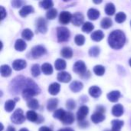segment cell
I'll return each mask as SVG.
<instances>
[{
  "label": "cell",
  "mask_w": 131,
  "mask_h": 131,
  "mask_svg": "<svg viewBox=\"0 0 131 131\" xmlns=\"http://www.w3.org/2000/svg\"><path fill=\"white\" fill-rule=\"evenodd\" d=\"M89 94L91 97L97 98L98 97L101 96V90L100 88L97 87V86H92L91 88H90L89 89Z\"/></svg>",
  "instance_id": "ffe728a7"
},
{
  "label": "cell",
  "mask_w": 131,
  "mask_h": 131,
  "mask_svg": "<svg viewBox=\"0 0 131 131\" xmlns=\"http://www.w3.org/2000/svg\"><path fill=\"white\" fill-rule=\"evenodd\" d=\"M15 107V100H9L7 101L5 104V110L7 112H11L14 110Z\"/></svg>",
  "instance_id": "4dcf8cb0"
},
{
  "label": "cell",
  "mask_w": 131,
  "mask_h": 131,
  "mask_svg": "<svg viewBox=\"0 0 131 131\" xmlns=\"http://www.w3.org/2000/svg\"><path fill=\"white\" fill-rule=\"evenodd\" d=\"M94 3H96V4H99V3H101L102 2H101V1H99V2H96V1H94Z\"/></svg>",
  "instance_id": "11a10c76"
},
{
  "label": "cell",
  "mask_w": 131,
  "mask_h": 131,
  "mask_svg": "<svg viewBox=\"0 0 131 131\" xmlns=\"http://www.w3.org/2000/svg\"><path fill=\"white\" fill-rule=\"evenodd\" d=\"M0 12H1V20H3L5 18V17L6 16V11L5 9L4 8L3 6H1L0 7Z\"/></svg>",
  "instance_id": "7dc6e473"
},
{
  "label": "cell",
  "mask_w": 131,
  "mask_h": 131,
  "mask_svg": "<svg viewBox=\"0 0 131 131\" xmlns=\"http://www.w3.org/2000/svg\"><path fill=\"white\" fill-rule=\"evenodd\" d=\"M130 25H131V22H130Z\"/></svg>",
  "instance_id": "680465c9"
},
{
  "label": "cell",
  "mask_w": 131,
  "mask_h": 131,
  "mask_svg": "<svg viewBox=\"0 0 131 131\" xmlns=\"http://www.w3.org/2000/svg\"><path fill=\"white\" fill-rule=\"evenodd\" d=\"M64 114H65V111H64L63 109H58V110H56V111H54L53 116H54V118L58 119V120L61 121V120L62 119L63 116L64 115Z\"/></svg>",
  "instance_id": "7bdbcfd3"
},
{
  "label": "cell",
  "mask_w": 131,
  "mask_h": 131,
  "mask_svg": "<svg viewBox=\"0 0 131 131\" xmlns=\"http://www.w3.org/2000/svg\"><path fill=\"white\" fill-rule=\"evenodd\" d=\"M39 93H40V90H37L32 88H26L22 91L21 94H22L24 100L28 101L31 100V98L34 96H35L36 94H38Z\"/></svg>",
  "instance_id": "5b68a950"
},
{
  "label": "cell",
  "mask_w": 131,
  "mask_h": 131,
  "mask_svg": "<svg viewBox=\"0 0 131 131\" xmlns=\"http://www.w3.org/2000/svg\"><path fill=\"white\" fill-rule=\"evenodd\" d=\"M129 64L130 65V67H131V58L129 60Z\"/></svg>",
  "instance_id": "9f6ffc18"
},
{
  "label": "cell",
  "mask_w": 131,
  "mask_h": 131,
  "mask_svg": "<svg viewBox=\"0 0 131 131\" xmlns=\"http://www.w3.org/2000/svg\"><path fill=\"white\" fill-rule=\"evenodd\" d=\"M126 18H127L126 14L124 13V12H122L117 13V14L116 15V16H115V20H116V21L118 22V23H122V22H124V21L126 20Z\"/></svg>",
  "instance_id": "ab89813d"
},
{
  "label": "cell",
  "mask_w": 131,
  "mask_h": 131,
  "mask_svg": "<svg viewBox=\"0 0 131 131\" xmlns=\"http://www.w3.org/2000/svg\"><path fill=\"white\" fill-rule=\"evenodd\" d=\"M47 52L46 49L45 47H43L42 45H37L35 46L34 48H32V49L30 51V55L31 58H38L40 57H41L42 55L45 54Z\"/></svg>",
  "instance_id": "277c9868"
},
{
  "label": "cell",
  "mask_w": 131,
  "mask_h": 131,
  "mask_svg": "<svg viewBox=\"0 0 131 131\" xmlns=\"http://www.w3.org/2000/svg\"><path fill=\"white\" fill-rule=\"evenodd\" d=\"M88 16L91 20H96L100 16V12L95 8H90L88 12Z\"/></svg>",
  "instance_id": "7402d4cb"
},
{
  "label": "cell",
  "mask_w": 131,
  "mask_h": 131,
  "mask_svg": "<svg viewBox=\"0 0 131 131\" xmlns=\"http://www.w3.org/2000/svg\"><path fill=\"white\" fill-rule=\"evenodd\" d=\"M31 74L35 78L40 74V68L38 64H35L31 67Z\"/></svg>",
  "instance_id": "ee69618b"
},
{
  "label": "cell",
  "mask_w": 131,
  "mask_h": 131,
  "mask_svg": "<svg viewBox=\"0 0 131 131\" xmlns=\"http://www.w3.org/2000/svg\"><path fill=\"white\" fill-rule=\"evenodd\" d=\"M26 66H27L26 61L21 59H17L12 63V68L15 71H21L25 68Z\"/></svg>",
  "instance_id": "8fae6325"
},
{
  "label": "cell",
  "mask_w": 131,
  "mask_h": 131,
  "mask_svg": "<svg viewBox=\"0 0 131 131\" xmlns=\"http://www.w3.org/2000/svg\"><path fill=\"white\" fill-rule=\"evenodd\" d=\"M36 28L39 32L43 33V34L46 33L48 30V25H47L46 20L41 17L38 18V20L36 21Z\"/></svg>",
  "instance_id": "52a82bcc"
},
{
  "label": "cell",
  "mask_w": 131,
  "mask_h": 131,
  "mask_svg": "<svg viewBox=\"0 0 131 131\" xmlns=\"http://www.w3.org/2000/svg\"><path fill=\"white\" fill-rule=\"evenodd\" d=\"M97 112H98V113H101V114H104V113L105 112V108H104V107H101V106H99V107H97Z\"/></svg>",
  "instance_id": "c3c4849f"
},
{
  "label": "cell",
  "mask_w": 131,
  "mask_h": 131,
  "mask_svg": "<svg viewBox=\"0 0 131 131\" xmlns=\"http://www.w3.org/2000/svg\"><path fill=\"white\" fill-rule=\"evenodd\" d=\"M39 131H52L51 129H50L49 127H41L40 129H39Z\"/></svg>",
  "instance_id": "f907efd6"
},
{
  "label": "cell",
  "mask_w": 131,
  "mask_h": 131,
  "mask_svg": "<svg viewBox=\"0 0 131 131\" xmlns=\"http://www.w3.org/2000/svg\"><path fill=\"white\" fill-rule=\"evenodd\" d=\"M21 36H22V38H25V40L30 41V40L32 38V37H33V32H32L30 29L25 28V29L23 30V31H22V33H21Z\"/></svg>",
  "instance_id": "d6a6232c"
},
{
  "label": "cell",
  "mask_w": 131,
  "mask_h": 131,
  "mask_svg": "<svg viewBox=\"0 0 131 131\" xmlns=\"http://www.w3.org/2000/svg\"><path fill=\"white\" fill-rule=\"evenodd\" d=\"M82 88H83V84L80 81H74L70 84V89L74 93L79 92L80 91L82 90Z\"/></svg>",
  "instance_id": "d6986e66"
},
{
  "label": "cell",
  "mask_w": 131,
  "mask_h": 131,
  "mask_svg": "<svg viewBox=\"0 0 131 131\" xmlns=\"http://www.w3.org/2000/svg\"><path fill=\"white\" fill-rule=\"evenodd\" d=\"M126 41L125 34L121 30H115L112 31L108 38L109 45L114 49L121 48Z\"/></svg>",
  "instance_id": "6da1fadb"
},
{
  "label": "cell",
  "mask_w": 131,
  "mask_h": 131,
  "mask_svg": "<svg viewBox=\"0 0 131 131\" xmlns=\"http://www.w3.org/2000/svg\"><path fill=\"white\" fill-rule=\"evenodd\" d=\"M41 71L45 74L50 75L53 73V68H52L51 64H50L48 63H45L41 66Z\"/></svg>",
  "instance_id": "4316f807"
},
{
  "label": "cell",
  "mask_w": 131,
  "mask_h": 131,
  "mask_svg": "<svg viewBox=\"0 0 131 131\" xmlns=\"http://www.w3.org/2000/svg\"><path fill=\"white\" fill-rule=\"evenodd\" d=\"M19 131H28V130L26 128H22V129H21Z\"/></svg>",
  "instance_id": "db71d44e"
},
{
  "label": "cell",
  "mask_w": 131,
  "mask_h": 131,
  "mask_svg": "<svg viewBox=\"0 0 131 131\" xmlns=\"http://www.w3.org/2000/svg\"><path fill=\"white\" fill-rule=\"evenodd\" d=\"M104 119H105L104 115L103 114H101V113H98V112L94 113L91 116V121L94 124H99V123L102 122Z\"/></svg>",
  "instance_id": "44dd1931"
},
{
  "label": "cell",
  "mask_w": 131,
  "mask_h": 131,
  "mask_svg": "<svg viewBox=\"0 0 131 131\" xmlns=\"http://www.w3.org/2000/svg\"><path fill=\"white\" fill-rule=\"evenodd\" d=\"M105 12L108 15H113L115 13V6L113 3L110 2L106 5L105 7Z\"/></svg>",
  "instance_id": "1f68e13d"
},
{
  "label": "cell",
  "mask_w": 131,
  "mask_h": 131,
  "mask_svg": "<svg viewBox=\"0 0 131 131\" xmlns=\"http://www.w3.org/2000/svg\"><path fill=\"white\" fill-rule=\"evenodd\" d=\"M66 106H67V107H68V110H70V111L74 110V109L75 108V107H76L75 101H73V100H71V99H70V100H68V101H67V103H66Z\"/></svg>",
  "instance_id": "f6af8a7d"
},
{
  "label": "cell",
  "mask_w": 131,
  "mask_h": 131,
  "mask_svg": "<svg viewBox=\"0 0 131 131\" xmlns=\"http://www.w3.org/2000/svg\"><path fill=\"white\" fill-rule=\"evenodd\" d=\"M73 71L81 75L84 74L87 72V67L86 64H84V62H83L82 61H77L74 64V68H73Z\"/></svg>",
  "instance_id": "8992f818"
},
{
  "label": "cell",
  "mask_w": 131,
  "mask_h": 131,
  "mask_svg": "<svg viewBox=\"0 0 131 131\" xmlns=\"http://www.w3.org/2000/svg\"><path fill=\"white\" fill-rule=\"evenodd\" d=\"M121 97V92L118 91H113L107 94V98L111 102H117Z\"/></svg>",
  "instance_id": "9a60e30c"
},
{
  "label": "cell",
  "mask_w": 131,
  "mask_h": 131,
  "mask_svg": "<svg viewBox=\"0 0 131 131\" xmlns=\"http://www.w3.org/2000/svg\"><path fill=\"white\" fill-rule=\"evenodd\" d=\"M61 86L58 83H52L48 88V92L51 95H56L60 91Z\"/></svg>",
  "instance_id": "e0dca14e"
},
{
  "label": "cell",
  "mask_w": 131,
  "mask_h": 131,
  "mask_svg": "<svg viewBox=\"0 0 131 131\" xmlns=\"http://www.w3.org/2000/svg\"><path fill=\"white\" fill-rule=\"evenodd\" d=\"M61 121L64 124H68V125L71 124L74 121V117L73 114L71 113V112H65V114L63 116Z\"/></svg>",
  "instance_id": "7c38bea8"
},
{
  "label": "cell",
  "mask_w": 131,
  "mask_h": 131,
  "mask_svg": "<svg viewBox=\"0 0 131 131\" xmlns=\"http://www.w3.org/2000/svg\"><path fill=\"white\" fill-rule=\"evenodd\" d=\"M24 3V2L22 1H18V0H15V1H12V5L14 8H19L21 6V5Z\"/></svg>",
  "instance_id": "bcb514c9"
},
{
  "label": "cell",
  "mask_w": 131,
  "mask_h": 131,
  "mask_svg": "<svg viewBox=\"0 0 131 131\" xmlns=\"http://www.w3.org/2000/svg\"><path fill=\"white\" fill-rule=\"evenodd\" d=\"M54 66H55V68L57 70L61 71V70L65 69V68H66V62H65L64 60L61 59V58H58V59H57L55 61Z\"/></svg>",
  "instance_id": "f546056e"
},
{
  "label": "cell",
  "mask_w": 131,
  "mask_h": 131,
  "mask_svg": "<svg viewBox=\"0 0 131 131\" xmlns=\"http://www.w3.org/2000/svg\"><path fill=\"white\" fill-rule=\"evenodd\" d=\"M34 12H35L34 8L31 5H25V6L22 7V8L19 11V15L21 17L25 18L28 15H29L31 13H33Z\"/></svg>",
  "instance_id": "5bb4252c"
},
{
  "label": "cell",
  "mask_w": 131,
  "mask_h": 131,
  "mask_svg": "<svg viewBox=\"0 0 131 131\" xmlns=\"http://www.w3.org/2000/svg\"><path fill=\"white\" fill-rule=\"evenodd\" d=\"M101 25L103 28L107 29L112 26V20L109 18H104L101 20Z\"/></svg>",
  "instance_id": "836d02e7"
},
{
  "label": "cell",
  "mask_w": 131,
  "mask_h": 131,
  "mask_svg": "<svg viewBox=\"0 0 131 131\" xmlns=\"http://www.w3.org/2000/svg\"><path fill=\"white\" fill-rule=\"evenodd\" d=\"M112 114L115 117H121L124 114V107L121 104H116L112 108Z\"/></svg>",
  "instance_id": "ac0fdd59"
},
{
  "label": "cell",
  "mask_w": 131,
  "mask_h": 131,
  "mask_svg": "<svg viewBox=\"0 0 131 131\" xmlns=\"http://www.w3.org/2000/svg\"><path fill=\"white\" fill-rule=\"evenodd\" d=\"M79 126L80 127H83V128H85V127H88V123L86 121H81V122H79Z\"/></svg>",
  "instance_id": "681fc988"
},
{
  "label": "cell",
  "mask_w": 131,
  "mask_h": 131,
  "mask_svg": "<svg viewBox=\"0 0 131 131\" xmlns=\"http://www.w3.org/2000/svg\"><path fill=\"white\" fill-rule=\"evenodd\" d=\"M58 104V101L56 98H51L50 100L48 101L47 103V109L48 111H54L57 106Z\"/></svg>",
  "instance_id": "2e32d148"
},
{
  "label": "cell",
  "mask_w": 131,
  "mask_h": 131,
  "mask_svg": "<svg viewBox=\"0 0 131 131\" xmlns=\"http://www.w3.org/2000/svg\"><path fill=\"white\" fill-rule=\"evenodd\" d=\"M57 36L58 42H65L70 38V31L65 27L57 28Z\"/></svg>",
  "instance_id": "7a4b0ae2"
},
{
  "label": "cell",
  "mask_w": 131,
  "mask_h": 131,
  "mask_svg": "<svg viewBox=\"0 0 131 131\" xmlns=\"http://www.w3.org/2000/svg\"><path fill=\"white\" fill-rule=\"evenodd\" d=\"M11 121L15 124H21L24 123L25 121V117L23 114V111L21 109H17L15 111L11 117Z\"/></svg>",
  "instance_id": "3957f363"
},
{
  "label": "cell",
  "mask_w": 131,
  "mask_h": 131,
  "mask_svg": "<svg viewBox=\"0 0 131 131\" xmlns=\"http://www.w3.org/2000/svg\"><path fill=\"white\" fill-rule=\"evenodd\" d=\"M84 19V15L81 13H80V12H77L74 15H73L71 21H72V23H73L74 25H75V26H80L81 25L83 24Z\"/></svg>",
  "instance_id": "30bf717a"
},
{
  "label": "cell",
  "mask_w": 131,
  "mask_h": 131,
  "mask_svg": "<svg viewBox=\"0 0 131 131\" xmlns=\"http://www.w3.org/2000/svg\"><path fill=\"white\" fill-rule=\"evenodd\" d=\"M72 15L68 12H61L60 15H59V21L61 23V24H68L71 19H72Z\"/></svg>",
  "instance_id": "9c48e42d"
},
{
  "label": "cell",
  "mask_w": 131,
  "mask_h": 131,
  "mask_svg": "<svg viewBox=\"0 0 131 131\" xmlns=\"http://www.w3.org/2000/svg\"><path fill=\"white\" fill-rule=\"evenodd\" d=\"M26 117L29 121L31 122H38L39 116L33 111H29L26 113Z\"/></svg>",
  "instance_id": "484cf974"
},
{
  "label": "cell",
  "mask_w": 131,
  "mask_h": 131,
  "mask_svg": "<svg viewBox=\"0 0 131 131\" xmlns=\"http://www.w3.org/2000/svg\"><path fill=\"white\" fill-rule=\"evenodd\" d=\"M58 131H74L71 128H62Z\"/></svg>",
  "instance_id": "f5cc1de1"
},
{
  "label": "cell",
  "mask_w": 131,
  "mask_h": 131,
  "mask_svg": "<svg viewBox=\"0 0 131 131\" xmlns=\"http://www.w3.org/2000/svg\"><path fill=\"white\" fill-rule=\"evenodd\" d=\"M91 37V39L93 41H101L104 38V34L103 33L102 31L97 30V31L93 32Z\"/></svg>",
  "instance_id": "603a6c76"
},
{
  "label": "cell",
  "mask_w": 131,
  "mask_h": 131,
  "mask_svg": "<svg viewBox=\"0 0 131 131\" xmlns=\"http://www.w3.org/2000/svg\"><path fill=\"white\" fill-rule=\"evenodd\" d=\"M53 5H54L53 2L51 0H45V1H41L39 2V5L45 9H49V8L51 9V8L53 7Z\"/></svg>",
  "instance_id": "e575fe53"
},
{
  "label": "cell",
  "mask_w": 131,
  "mask_h": 131,
  "mask_svg": "<svg viewBox=\"0 0 131 131\" xmlns=\"http://www.w3.org/2000/svg\"><path fill=\"white\" fill-rule=\"evenodd\" d=\"M6 131H15V129L13 127H12V126H9V127H8V128H7Z\"/></svg>",
  "instance_id": "816d5d0a"
},
{
  "label": "cell",
  "mask_w": 131,
  "mask_h": 131,
  "mask_svg": "<svg viewBox=\"0 0 131 131\" xmlns=\"http://www.w3.org/2000/svg\"><path fill=\"white\" fill-rule=\"evenodd\" d=\"M58 80L62 83H68L71 80V76L68 72L61 71L58 74Z\"/></svg>",
  "instance_id": "4fadbf2b"
},
{
  "label": "cell",
  "mask_w": 131,
  "mask_h": 131,
  "mask_svg": "<svg viewBox=\"0 0 131 131\" xmlns=\"http://www.w3.org/2000/svg\"><path fill=\"white\" fill-rule=\"evenodd\" d=\"M61 54L62 55V57L65 58H71L73 55V51L71 50V48L69 47H64L61 51Z\"/></svg>",
  "instance_id": "f1b7e54d"
},
{
  "label": "cell",
  "mask_w": 131,
  "mask_h": 131,
  "mask_svg": "<svg viewBox=\"0 0 131 131\" xmlns=\"http://www.w3.org/2000/svg\"><path fill=\"white\" fill-rule=\"evenodd\" d=\"M89 113V109L87 106H81L79 109L77 113V118L78 122H81L84 121L85 117H87V115Z\"/></svg>",
  "instance_id": "ba28073f"
},
{
  "label": "cell",
  "mask_w": 131,
  "mask_h": 131,
  "mask_svg": "<svg viewBox=\"0 0 131 131\" xmlns=\"http://www.w3.org/2000/svg\"><path fill=\"white\" fill-rule=\"evenodd\" d=\"M94 28V25L92 23H91L89 21H87L83 25L82 31L84 32H86V33H90V32H91L93 31Z\"/></svg>",
  "instance_id": "d590c367"
},
{
  "label": "cell",
  "mask_w": 131,
  "mask_h": 131,
  "mask_svg": "<svg viewBox=\"0 0 131 131\" xmlns=\"http://www.w3.org/2000/svg\"><path fill=\"white\" fill-rule=\"evenodd\" d=\"M100 54V48L97 46H94L90 48L89 50V54L91 57H97Z\"/></svg>",
  "instance_id": "b9f144b4"
},
{
  "label": "cell",
  "mask_w": 131,
  "mask_h": 131,
  "mask_svg": "<svg viewBox=\"0 0 131 131\" xmlns=\"http://www.w3.org/2000/svg\"><path fill=\"white\" fill-rule=\"evenodd\" d=\"M26 47H27V45L25 42V41H23L22 39H18L15 41V50H17L18 51H22L26 48Z\"/></svg>",
  "instance_id": "d4e9b609"
},
{
  "label": "cell",
  "mask_w": 131,
  "mask_h": 131,
  "mask_svg": "<svg viewBox=\"0 0 131 131\" xmlns=\"http://www.w3.org/2000/svg\"><path fill=\"white\" fill-rule=\"evenodd\" d=\"M27 106H28V107H29L31 110H36L39 107L38 101L35 99H31V100L28 101Z\"/></svg>",
  "instance_id": "8d00e7d4"
},
{
  "label": "cell",
  "mask_w": 131,
  "mask_h": 131,
  "mask_svg": "<svg viewBox=\"0 0 131 131\" xmlns=\"http://www.w3.org/2000/svg\"><path fill=\"white\" fill-rule=\"evenodd\" d=\"M112 130L111 131H121V127L124 126V121L120 120H114L111 122Z\"/></svg>",
  "instance_id": "cb8c5ba5"
},
{
  "label": "cell",
  "mask_w": 131,
  "mask_h": 131,
  "mask_svg": "<svg viewBox=\"0 0 131 131\" xmlns=\"http://www.w3.org/2000/svg\"><path fill=\"white\" fill-rule=\"evenodd\" d=\"M104 131H111V130H104Z\"/></svg>",
  "instance_id": "6f0895ef"
},
{
  "label": "cell",
  "mask_w": 131,
  "mask_h": 131,
  "mask_svg": "<svg viewBox=\"0 0 131 131\" xmlns=\"http://www.w3.org/2000/svg\"><path fill=\"white\" fill-rule=\"evenodd\" d=\"M74 41L76 43L77 45L78 46H81L84 44V41H85V38L84 35H77L75 38H74Z\"/></svg>",
  "instance_id": "60d3db41"
},
{
  "label": "cell",
  "mask_w": 131,
  "mask_h": 131,
  "mask_svg": "<svg viewBox=\"0 0 131 131\" xmlns=\"http://www.w3.org/2000/svg\"><path fill=\"white\" fill-rule=\"evenodd\" d=\"M94 72L95 73L96 75L102 76V75H104V74L105 72V68L102 65H96L94 68Z\"/></svg>",
  "instance_id": "74e56055"
},
{
  "label": "cell",
  "mask_w": 131,
  "mask_h": 131,
  "mask_svg": "<svg viewBox=\"0 0 131 131\" xmlns=\"http://www.w3.org/2000/svg\"><path fill=\"white\" fill-rule=\"evenodd\" d=\"M0 71H1V75L2 77H8V76L11 75V73H12L11 68L8 65H6V64L2 65L1 68H0Z\"/></svg>",
  "instance_id": "83f0119b"
},
{
  "label": "cell",
  "mask_w": 131,
  "mask_h": 131,
  "mask_svg": "<svg viewBox=\"0 0 131 131\" xmlns=\"http://www.w3.org/2000/svg\"><path fill=\"white\" fill-rule=\"evenodd\" d=\"M58 15V12L55 8H51V9H49L47 13H46V17L48 19H50V20H52L54 18H56Z\"/></svg>",
  "instance_id": "f35d334b"
}]
</instances>
